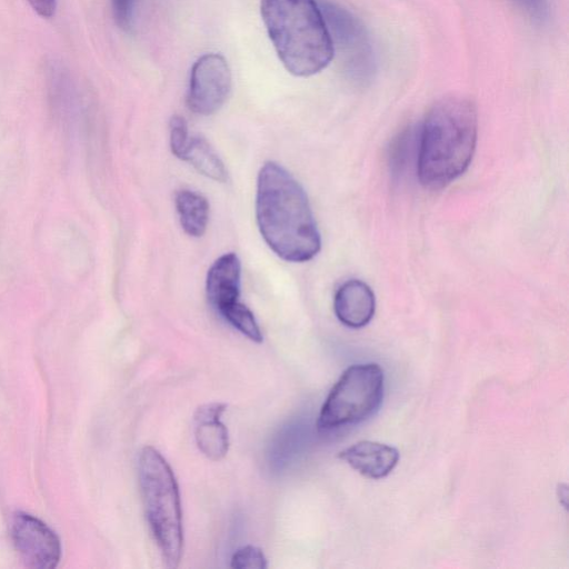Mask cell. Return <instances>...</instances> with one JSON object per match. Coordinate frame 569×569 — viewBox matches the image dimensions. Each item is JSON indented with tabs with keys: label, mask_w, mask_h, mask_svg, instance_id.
Here are the masks:
<instances>
[{
	"label": "cell",
	"mask_w": 569,
	"mask_h": 569,
	"mask_svg": "<svg viewBox=\"0 0 569 569\" xmlns=\"http://www.w3.org/2000/svg\"><path fill=\"white\" fill-rule=\"evenodd\" d=\"M256 219L268 247L288 262H306L321 249L308 196L282 166L267 161L259 170Z\"/></svg>",
	"instance_id": "obj_1"
},
{
	"label": "cell",
	"mask_w": 569,
	"mask_h": 569,
	"mask_svg": "<svg viewBox=\"0 0 569 569\" xmlns=\"http://www.w3.org/2000/svg\"><path fill=\"white\" fill-rule=\"evenodd\" d=\"M473 102L458 94L439 99L429 109L418 133L416 169L420 183L442 189L469 167L477 143Z\"/></svg>",
	"instance_id": "obj_2"
},
{
	"label": "cell",
	"mask_w": 569,
	"mask_h": 569,
	"mask_svg": "<svg viewBox=\"0 0 569 569\" xmlns=\"http://www.w3.org/2000/svg\"><path fill=\"white\" fill-rule=\"evenodd\" d=\"M260 11L278 58L291 74L309 77L330 63L333 43L316 0H261Z\"/></svg>",
	"instance_id": "obj_3"
},
{
	"label": "cell",
	"mask_w": 569,
	"mask_h": 569,
	"mask_svg": "<svg viewBox=\"0 0 569 569\" xmlns=\"http://www.w3.org/2000/svg\"><path fill=\"white\" fill-rule=\"evenodd\" d=\"M138 478L144 515L169 568L178 567L183 550L180 492L176 476L166 458L153 447L139 453Z\"/></svg>",
	"instance_id": "obj_4"
},
{
	"label": "cell",
	"mask_w": 569,
	"mask_h": 569,
	"mask_svg": "<svg viewBox=\"0 0 569 569\" xmlns=\"http://www.w3.org/2000/svg\"><path fill=\"white\" fill-rule=\"evenodd\" d=\"M385 376L378 363L348 367L327 396L318 420L320 431H331L366 420L383 398Z\"/></svg>",
	"instance_id": "obj_5"
},
{
	"label": "cell",
	"mask_w": 569,
	"mask_h": 569,
	"mask_svg": "<svg viewBox=\"0 0 569 569\" xmlns=\"http://www.w3.org/2000/svg\"><path fill=\"white\" fill-rule=\"evenodd\" d=\"M231 86V70L224 57L206 53L191 68L187 104L197 114H213L224 104Z\"/></svg>",
	"instance_id": "obj_6"
},
{
	"label": "cell",
	"mask_w": 569,
	"mask_h": 569,
	"mask_svg": "<svg viewBox=\"0 0 569 569\" xmlns=\"http://www.w3.org/2000/svg\"><path fill=\"white\" fill-rule=\"evenodd\" d=\"M325 12L347 72L357 81L369 80L375 70V59L366 29L358 19L340 7L327 4Z\"/></svg>",
	"instance_id": "obj_7"
},
{
	"label": "cell",
	"mask_w": 569,
	"mask_h": 569,
	"mask_svg": "<svg viewBox=\"0 0 569 569\" xmlns=\"http://www.w3.org/2000/svg\"><path fill=\"white\" fill-rule=\"evenodd\" d=\"M13 546L28 568L52 569L61 558L58 535L42 520L23 511H16L10 520Z\"/></svg>",
	"instance_id": "obj_8"
},
{
	"label": "cell",
	"mask_w": 569,
	"mask_h": 569,
	"mask_svg": "<svg viewBox=\"0 0 569 569\" xmlns=\"http://www.w3.org/2000/svg\"><path fill=\"white\" fill-rule=\"evenodd\" d=\"M227 410L223 402H208L199 406L193 415L194 440L199 450L210 460L218 461L229 450V433L221 417Z\"/></svg>",
	"instance_id": "obj_9"
},
{
	"label": "cell",
	"mask_w": 569,
	"mask_h": 569,
	"mask_svg": "<svg viewBox=\"0 0 569 569\" xmlns=\"http://www.w3.org/2000/svg\"><path fill=\"white\" fill-rule=\"evenodd\" d=\"M241 262L234 252L220 256L209 268L206 292L210 305L219 315L239 302Z\"/></svg>",
	"instance_id": "obj_10"
},
{
	"label": "cell",
	"mask_w": 569,
	"mask_h": 569,
	"mask_svg": "<svg viewBox=\"0 0 569 569\" xmlns=\"http://www.w3.org/2000/svg\"><path fill=\"white\" fill-rule=\"evenodd\" d=\"M338 458L366 478L381 479L395 469L400 455L392 446L361 440L341 450Z\"/></svg>",
	"instance_id": "obj_11"
},
{
	"label": "cell",
	"mask_w": 569,
	"mask_h": 569,
	"mask_svg": "<svg viewBox=\"0 0 569 569\" xmlns=\"http://www.w3.org/2000/svg\"><path fill=\"white\" fill-rule=\"evenodd\" d=\"M333 309L338 320L345 326L353 329L362 328L375 315V293L366 282L349 279L337 289Z\"/></svg>",
	"instance_id": "obj_12"
},
{
	"label": "cell",
	"mask_w": 569,
	"mask_h": 569,
	"mask_svg": "<svg viewBox=\"0 0 569 569\" xmlns=\"http://www.w3.org/2000/svg\"><path fill=\"white\" fill-rule=\"evenodd\" d=\"M179 222L184 232L191 237H201L209 221V202L201 193L181 189L174 196Z\"/></svg>",
	"instance_id": "obj_13"
},
{
	"label": "cell",
	"mask_w": 569,
	"mask_h": 569,
	"mask_svg": "<svg viewBox=\"0 0 569 569\" xmlns=\"http://www.w3.org/2000/svg\"><path fill=\"white\" fill-rule=\"evenodd\" d=\"M199 173L218 182L228 180V171L206 138L197 134L190 141L183 157Z\"/></svg>",
	"instance_id": "obj_14"
},
{
	"label": "cell",
	"mask_w": 569,
	"mask_h": 569,
	"mask_svg": "<svg viewBox=\"0 0 569 569\" xmlns=\"http://www.w3.org/2000/svg\"><path fill=\"white\" fill-rule=\"evenodd\" d=\"M220 316L251 341H262V333L253 313L241 301L223 310Z\"/></svg>",
	"instance_id": "obj_15"
},
{
	"label": "cell",
	"mask_w": 569,
	"mask_h": 569,
	"mask_svg": "<svg viewBox=\"0 0 569 569\" xmlns=\"http://www.w3.org/2000/svg\"><path fill=\"white\" fill-rule=\"evenodd\" d=\"M230 566L234 569H266L268 561L259 547L247 545L234 551Z\"/></svg>",
	"instance_id": "obj_16"
},
{
	"label": "cell",
	"mask_w": 569,
	"mask_h": 569,
	"mask_svg": "<svg viewBox=\"0 0 569 569\" xmlns=\"http://www.w3.org/2000/svg\"><path fill=\"white\" fill-rule=\"evenodd\" d=\"M170 149L174 157L183 160L190 137L188 126L181 116H173L169 123Z\"/></svg>",
	"instance_id": "obj_17"
},
{
	"label": "cell",
	"mask_w": 569,
	"mask_h": 569,
	"mask_svg": "<svg viewBox=\"0 0 569 569\" xmlns=\"http://www.w3.org/2000/svg\"><path fill=\"white\" fill-rule=\"evenodd\" d=\"M110 3L117 26L129 31L133 26L137 0H110Z\"/></svg>",
	"instance_id": "obj_18"
},
{
	"label": "cell",
	"mask_w": 569,
	"mask_h": 569,
	"mask_svg": "<svg viewBox=\"0 0 569 569\" xmlns=\"http://www.w3.org/2000/svg\"><path fill=\"white\" fill-rule=\"evenodd\" d=\"M536 20H543L548 14L547 0H512Z\"/></svg>",
	"instance_id": "obj_19"
},
{
	"label": "cell",
	"mask_w": 569,
	"mask_h": 569,
	"mask_svg": "<svg viewBox=\"0 0 569 569\" xmlns=\"http://www.w3.org/2000/svg\"><path fill=\"white\" fill-rule=\"evenodd\" d=\"M32 10L44 19L54 16L57 9V0H27Z\"/></svg>",
	"instance_id": "obj_20"
}]
</instances>
